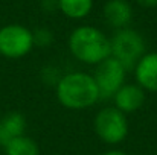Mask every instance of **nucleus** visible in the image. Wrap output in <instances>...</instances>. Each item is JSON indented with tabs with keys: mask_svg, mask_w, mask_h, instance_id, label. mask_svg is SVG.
Masks as SVG:
<instances>
[{
	"mask_svg": "<svg viewBox=\"0 0 157 155\" xmlns=\"http://www.w3.org/2000/svg\"><path fill=\"white\" fill-rule=\"evenodd\" d=\"M56 99L67 109H86L101 98L93 75L72 72L56 82Z\"/></svg>",
	"mask_w": 157,
	"mask_h": 155,
	"instance_id": "nucleus-1",
	"label": "nucleus"
},
{
	"mask_svg": "<svg viewBox=\"0 0 157 155\" xmlns=\"http://www.w3.org/2000/svg\"><path fill=\"white\" fill-rule=\"evenodd\" d=\"M69 50L81 62L96 65L110 56V38L93 26H79L69 37Z\"/></svg>",
	"mask_w": 157,
	"mask_h": 155,
	"instance_id": "nucleus-2",
	"label": "nucleus"
},
{
	"mask_svg": "<svg viewBox=\"0 0 157 155\" xmlns=\"http://www.w3.org/2000/svg\"><path fill=\"white\" fill-rule=\"evenodd\" d=\"M145 47L144 37L131 28L117 29L110 38V56L117 59L127 72L136 67L139 59L145 55Z\"/></svg>",
	"mask_w": 157,
	"mask_h": 155,
	"instance_id": "nucleus-3",
	"label": "nucleus"
},
{
	"mask_svg": "<svg viewBox=\"0 0 157 155\" xmlns=\"http://www.w3.org/2000/svg\"><path fill=\"white\" fill-rule=\"evenodd\" d=\"M93 128L96 135L107 145H117L128 135L127 114L119 111L116 106H105L98 111Z\"/></svg>",
	"mask_w": 157,
	"mask_h": 155,
	"instance_id": "nucleus-4",
	"label": "nucleus"
},
{
	"mask_svg": "<svg viewBox=\"0 0 157 155\" xmlns=\"http://www.w3.org/2000/svg\"><path fill=\"white\" fill-rule=\"evenodd\" d=\"M34 34L21 24H6L0 28V55L9 59L26 56L34 47Z\"/></svg>",
	"mask_w": 157,
	"mask_h": 155,
	"instance_id": "nucleus-5",
	"label": "nucleus"
},
{
	"mask_svg": "<svg viewBox=\"0 0 157 155\" xmlns=\"http://www.w3.org/2000/svg\"><path fill=\"white\" fill-rule=\"evenodd\" d=\"M127 68L113 56L105 58L99 64H96L95 70V82L99 90L101 99H110L114 96V93L125 84Z\"/></svg>",
	"mask_w": 157,
	"mask_h": 155,
	"instance_id": "nucleus-6",
	"label": "nucleus"
},
{
	"mask_svg": "<svg viewBox=\"0 0 157 155\" xmlns=\"http://www.w3.org/2000/svg\"><path fill=\"white\" fill-rule=\"evenodd\" d=\"M114 106L124 114L136 113L145 103V90L137 84H124L111 98Z\"/></svg>",
	"mask_w": 157,
	"mask_h": 155,
	"instance_id": "nucleus-7",
	"label": "nucleus"
},
{
	"mask_svg": "<svg viewBox=\"0 0 157 155\" xmlns=\"http://www.w3.org/2000/svg\"><path fill=\"white\" fill-rule=\"evenodd\" d=\"M133 70L137 85L145 91L157 93V52L145 53Z\"/></svg>",
	"mask_w": 157,
	"mask_h": 155,
	"instance_id": "nucleus-8",
	"label": "nucleus"
},
{
	"mask_svg": "<svg viewBox=\"0 0 157 155\" xmlns=\"http://www.w3.org/2000/svg\"><path fill=\"white\" fill-rule=\"evenodd\" d=\"M102 15L105 21L116 31L128 28L133 20V8L128 0H108L102 8Z\"/></svg>",
	"mask_w": 157,
	"mask_h": 155,
	"instance_id": "nucleus-9",
	"label": "nucleus"
},
{
	"mask_svg": "<svg viewBox=\"0 0 157 155\" xmlns=\"http://www.w3.org/2000/svg\"><path fill=\"white\" fill-rule=\"evenodd\" d=\"M26 119L21 113L11 111L0 119V145L5 146L8 142L25 135Z\"/></svg>",
	"mask_w": 157,
	"mask_h": 155,
	"instance_id": "nucleus-10",
	"label": "nucleus"
},
{
	"mask_svg": "<svg viewBox=\"0 0 157 155\" xmlns=\"http://www.w3.org/2000/svg\"><path fill=\"white\" fill-rule=\"evenodd\" d=\"M93 0H58V9L72 20H81L92 12Z\"/></svg>",
	"mask_w": 157,
	"mask_h": 155,
	"instance_id": "nucleus-11",
	"label": "nucleus"
},
{
	"mask_svg": "<svg viewBox=\"0 0 157 155\" xmlns=\"http://www.w3.org/2000/svg\"><path fill=\"white\" fill-rule=\"evenodd\" d=\"M5 155H40L38 145L26 135H20L11 142H8L5 146Z\"/></svg>",
	"mask_w": 157,
	"mask_h": 155,
	"instance_id": "nucleus-12",
	"label": "nucleus"
},
{
	"mask_svg": "<svg viewBox=\"0 0 157 155\" xmlns=\"http://www.w3.org/2000/svg\"><path fill=\"white\" fill-rule=\"evenodd\" d=\"M32 34H34V44L35 46L44 47V46H49L52 43V32L46 28H38Z\"/></svg>",
	"mask_w": 157,
	"mask_h": 155,
	"instance_id": "nucleus-13",
	"label": "nucleus"
},
{
	"mask_svg": "<svg viewBox=\"0 0 157 155\" xmlns=\"http://www.w3.org/2000/svg\"><path fill=\"white\" fill-rule=\"evenodd\" d=\"M44 11H55L58 9V0H43Z\"/></svg>",
	"mask_w": 157,
	"mask_h": 155,
	"instance_id": "nucleus-14",
	"label": "nucleus"
},
{
	"mask_svg": "<svg viewBox=\"0 0 157 155\" xmlns=\"http://www.w3.org/2000/svg\"><path fill=\"white\" fill-rule=\"evenodd\" d=\"M136 3L144 6V8H154V6H157V0H136Z\"/></svg>",
	"mask_w": 157,
	"mask_h": 155,
	"instance_id": "nucleus-15",
	"label": "nucleus"
},
{
	"mask_svg": "<svg viewBox=\"0 0 157 155\" xmlns=\"http://www.w3.org/2000/svg\"><path fill=\"white\" fill-rule=\"evenodd\" d=\"M102 155H128V154L124 152V151H119V149H113V151H107V152Z\"/></svg>",
	"mask_w": 157,
	"mask_h": 155,
	"instance_id": "nucleus-16",
	"label": "nucleus"
},
{
	"mask_svg": "<svg viewBox=\"0 0 157 155\" xmlns=\"http://www.w3.org/2000/svg\"><path fill=\"white\" fill-rule=\"evenodd\" d=\"M0 148H2V145H0Z\"/></svg>",
	"mask_w": 157,
	"mask_h": 155,
	"instance_id": "nucleus-17",
	"label": "nucleus"
}]
</instances>
